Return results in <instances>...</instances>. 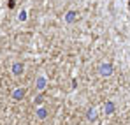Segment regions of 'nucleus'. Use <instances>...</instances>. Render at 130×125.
<instances>
[{
    "instance_id": "nucleus-1",
    "label": "nucleus",
    "mask_w": 130,
    "mask_h": 125,
    "mask_svg": "<svg viewBox=\"0 0 130 125\" xmlns=\"http://www.w3.org/2000/svg\"><path fill=\"white\" fill-rule=\"evenodd\" d=\"M100 71H102V74H111V65H107V63H106V65H102V69H100Z\"/></svg>"
},
{
    "instance_id": "nucleus-2",
    "label": "nucleus",
    "mask_w": 130,
    "mask_h": 125,
    "mask_svg": "<svg viewBox=\"0 0 130 125\" xmlns=\"http://www.w3.org/2000/svg\"><path fill=\"white\" fill-rule=\"evenodd\" d=\"M14 72H16V74H20V72H21V65H20V63H16V65H14Z\"/></svg>"
},
{
    "instance_id": "nucleus-3",
    "label": "nucleus",
    "mask_w": 130,
    "mask_h": 125,
    "mask_svg": "<svg viewBox=\"0 0 130 125\" xmlns=\"http://www.w3.org/2000/svg\"><path fill=\"white\" fill-rule=\"evenodd\" d=\"M21 95H23V90H16V92H14V97H16V99H20Z\"/></svg>"
},
{
    "instance_id": "nucleus-4",
    "label": "nucleus",
    "mask_w": 130,
    "mask_h": 125,
    "mask_svg": "<svg viewBox=\"0 0 130 125\" xmlns=\"http://www.w3.org/2000/svg\"><path fill=\"white\" fill-rule=\"evenodd\" d=\"M67 20H69V21H72V20H74V12H70V14L67 16Z\"/></svg>"
},
{
    "instance_id": "nucleus-5",
    "label": "nucleus",
    "mask_w": 130,
    "mask_h": 125,
    "mask_svg": "<svg viewBox=\"0 0 130 125\" xmlns=\"http://www.w3.org/2000/svg\"><path fill=\"white\" fill-rule=\"evenodd\" d=\"M37 85H39V88H42V86H44V79H39V83H37Z\"/></svg>"
}]
</instances>
